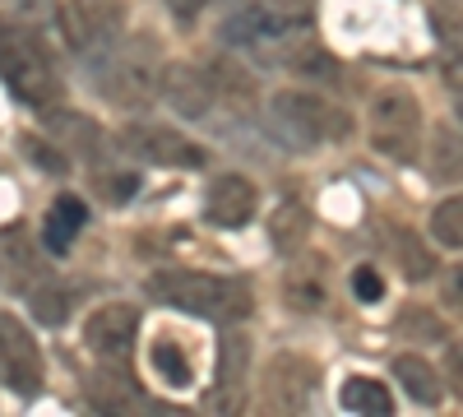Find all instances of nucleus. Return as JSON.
I'll use <instances>...</instances> for the list:
<instances>
[{
  "label": "nucleus",
  "instance_id": "f257e3e1",
  "mask_svg": "<svg viewBox=\"0 0 463 417\" xmlns=\"http://www.w3.org/2000/svg\"><path fill=\"white\" fill-rule=\"evenodd\" d=\"M222 43L264 70H292V74L338 70L320 47L316 0H241L222 19Z\"/></svg>",
  "mask_w": 463,
  "mask_h": 417
},
{
  "label": "nucleus",
  "instance_id": "f03ea898",
  "mask_svg": "<svg viewBox=\"0 0 463 417\" xmlns=\"http://www.w3.org/2000/svg\"><path fill=\"white\" fill-rule=\"evenodd\" d=\"M148 297L158 307L185 311L195 320H213V325H237L250 316L255 297L246 279H227V274H200V270H158L148 274Z\"/></svg>",
  "mask_w": 463,
  "mask_h": 417
},
{
  "label": "nucleus",
  "instance_id": "7ed1b4c3",
  "mask_svg": "<svg viewBox=\"0 0 463 417\" xmlns=\"http://www.w3.org/2000/svg\"><path fill=\"white\" fill-rule=\"evenodd\" d=\"M269 121H274V135L297 148V154H311V148L325 144H343L353 135V117L343 107H334L329 98L311 93V89H279L269 98Z\"/></svg>",
  "mask_w": 463,
  "mask_h": 417
},
{
  "label": "nucleus",
  "instance_id": "20e7f679",
  "mask_svg": "<svg viewBox=\"0 0 463 417\" xmlns=\"http://www.w3.org/2000/svg\"><path fill=\"white\" fill-rule=\"evenodd\" d=\"M0 80L28 107H52L61 98V74L52 65L47 43L28 24L0 14Z\"/></svg>",
  "mask_w": 463,
  "mask_h": 417
},
{
  "label": "nucleus",
  "instance_id": "39448f33",
  "mask_svg": "<svg viewBox=\"0 0 463 417\" xmlns=\"http://www.w3.org/2000/svg\"><path fill=\"white\" fill-rule=\"evenodd\" d=\"M102 61V93L107 102L126 107V111H144L153 98H158V84H163V47L153 33H139V37H121L111 52L98 56Z\"/></svg>",
  "mask_w": 463,
  "mask_h": 417
},
{
  "label": "nucleus",
  "instance_id": "423d86ee",
  "mask_svg": "<svg viewBox=\"0 0 463 417\" xmlns=\"http://www.w3.org/2000/svg\"><path fill=\"white\" fill-rule=\"evenodd\" d=\"M366 139L380 158L390 163H417L421 158V144H427V121H421V102L412 89L403 84H384L371 93L366 107Z\"/></svg>",
  "mask_w": 463,
  "mask_h": 417
},
{
  "label": "nucleus",
  "instance_id": "0eeeda50",
  "mask_svg": "<svg viewBox=\"0 0 463 417\" xmlns=\"http://www.w3.org/2000/svg\"><path fill=\"white\" fill-rule=\"evenodd\" d=\"M61 28L74 52L98 61L126 37V0H65Z\"/></svg>",
  "mask_w": 463,
  "mask_h": 417
},
{
  "label": "nucleus",
  "instance_id": "6e6552de",
  "mask_svg": "<svg viewBox=\"0 0 463 417\" xmlns=\"http://www.w3.org/2000/svg\"><path fill=\"white\" fill-rule=\"evenodd\" d=\"M227 93H237L232 74H213V70L185 65V61H167V65H163L158 98H167V107L181 111V117H190V121H204Z\"/></svg>",
  "mask_w": 463,
  "mask_h": 417
},
{
  "label": "nucleus",
  "instance_id": "1a4fd4ad",
  "mask_svg": "<svg viewBox=\"0 0 463 417\" xmlns=\"http://www.w3.org/2000/svg\"><path fill=\"white\" fill-rule=\"evenodd\" d=\"M121 148L144 163L158 167H181V172H200L209 163V148L195 144L190 135H181L176 126H158V121H130L121 130Z\"/></svg>",
  "mask_w": 463,
  "mask_h": 417
},
{
  "label": "nucleus",
  "instance_id": "9d476101",
  "mask_svg": "<svg viewBox=\"0 0 463 417\" xmlns=\"http://www.w3.org/2000/svg\"><path fill=\"white\" fill-rule=\"evenodd\" d=\"M320 394V366L301 353H279L269 357L260 375V403L279 412H306Z\"/></svg>",
  "mask_w": 463,
  "mask_h": 417
},
{
  "label": "nucleus",
  "instance_id": "9b49d317",
  "mask_svg": "<svg viewBox=\"0 0 463 417\" xmlns=\"http://www.w3.org/2000/svg\"><path fill=\"white\" fill-rule=\"evenodd\" d=\"M43 348H37V338L28 325H19V316L0 311V385L33 399L37 390H43Z\"/></svg>",
  "mask_w": 463,
  "mask_h": 417
},
{
  "label": "nucleus",
  "instance_id": "f8f14e48",
  "mask_svg": "<svg viewBox=\"0 0 463 417\" xmlns=\"http://www.w3.org/2000/svg\"><path fill=\"white\" fill-rule=\"evenodd\" d=\"M135 334H139V311L130 301H107L84 320V348L102 366H126L135 353Z\"/></svg>",
  "mask_w": 463,
  "mask_h": 417
},
{
  "label": "nucleus",
  "instance_id": "ddd939ff",
  "mask_svg": "<svg viewBox=\"0 0 463 417\" xmlns=\"http://www.w3.org/2000/svg\"><path fill=\"white\" fill-rule=\"evenodd\" d=\"M246 371H250V338L246 334H222L218 344V381L204 390L209 412H241L246 403Z\"/></svg>",
  "mask_w": 463,
  "mask_h": 417
},
{
  "label": "nucleus",
  "instance_id": "4468645a",
  "mask_svg": "<svg viewBox=\"0 0 463 417\" xmlns=\"http://www.w3.org/2000/svg\"><path fill=\"white\" fill-rule=\"evenodd\" d=\"M260 213V185L241 172H222L209 181V195H204V218L213 227H227V232H237L246 227L250 218Z\"/></svg>",
  "mask_w": 463,
  "mask_h": 417
},
{
  "label": "nucleus",
  "instance_id": "2eb2a0df",
  "mask_svg": "<svg viewBox=\"0 0 463 417\" xmlns=\"http://www.w3.org/2000/svg\"><path fill=\"white\" fill-rule=\"evenodd\" d=\"M283 297H288V307L301 311V316L325 311V301H329V264H325V255L292 260L288 274H283Z\"/></svg>",
  "mask_w": 463,
  "mask_h": 417
},
{
  "label": "nucleus",
  "instance_id": "dca6fc26",
  "mask_svg": "<svg viewBox=\"0 0 463 417\" xmlns=\"http://www.w3.org/2000/svg\"><path fill=\"white\" fill-rule=\"evenodd\" d=\"M394 375H399V385H403V394L412 399V403H421V408H436L440 399H445V375L421 357V353H399L394 357Z\"/></svg>",
  "mask_w": 463,
  "mask_h": 417
},
{
  "label": "nucleus",
  "instance_id": "f3484780",
  "mask_svg": "<svg viewBox=\"0 0 463 417\" xmlns=\"http://www.w3.org/2000/svg\"><path fill=\"white\" fill-rule=\"evenodd\" d=\"M84 223H89V209H84L80 195H56L52 209H47V218H43V242L61 255V251L74 246V237H80Z\"/></svg>",
  "mask_w": 463,
  "mask_h": 417
},
{
  "label": "nucleus",
  "instance_id": "a211bd4d",
  "mask_svg": "<svg viewBox=\"0 0 463 417\" xmlns=\"http://www.w3.org/2000/svg\"><path fill=\"white\" fill-rule=\"evenodd\" d=\"M338 403H343V412H362V417H390L394 412L390 385L371 381V375H347L338 390Z\"/></svg>",
  "mask_w": 463,
  "mask_h": 417
},
{
  "label": "nucleus",
  "instance_id": "6ab92c4d",
  "mask_svg": "<svg viewBox=\"0 0 463 417\" xmlns=\"http://www.w3.org/2000/svg\"><path fill=\"white\" fill-rule=\"evenodd\" d=\"M421 148H427V144H421ZM427 167H431L436 181H445V185H463V135H458L454 126H440V130L431 135Z\"/></svg>",
  "mask_w": 463,
  "mask_h": 417
},
{
  "label": "nucleus",
  "instance_id": "aec40b11",
  "mask_svg": "<svg viewBox=\"0 0 463 417\" xmlns=\"http://www.w3.org/2000/svg\"><path fill=\"white\" fill-rule=\"evenodd\" d=\"M269 242H274L283 255H297L306 242H311V213L301 204H283L274 218H269Z\"/></svg>",
  "mask_w": 463,
  "mask_h": 417
},
{
  "label": "nucleus",
  "instance_id": "412c9836",
  "mask_svg": "<svg viewBox=\"0 0 463 417\" xmlns=\"http://www.w3.org/2000/svg\"><path fill=\"white\" fill-rule=\"evenodd\" d=\"M148 357H153V371H158V375H163V381H167L172 390H185V385H190V375H195V366H190V357L181 353V344H176L172 334L153 338Z\"/></svg>",
  "mask_w": 463,
  "mask_h": 417
},
{
  "label": "nucleus",
  "instance_id": "4be33fe9",
  "mask_svg": "<svg viewBox=\"0 0 463 417\" xmlns=\"http://www.w3.org/2000/svg\"><path fill=\"white\" fill-rule=\"evenodd\" d=\"M440 74H445V89L463 98V24L449 19H440Z\"/></svg>",
  "mask_w": 463,
  "mask_h": 417
},
{
  "label": "nucleus",
  "instance_id": "5701e85b",
  "mask_svg": "<svg viewBox=\"0 0 463 417\" xmlns=\"http://www.w3.org/2000/svg\"><path fill=\"white\" fill-rule=\"evenodd\" d=\"M431 242L445 251H463V195H449L431 209Z\"/></svg>",
  "mask_w": 463,
  "mask_h": 417
},
{
  "label": "nucleus",
  "instance_id": "b1692460",
  "mask_svg": "<svg viewBox=\"0 0 463 417\" xmlns=\"http://www.w3.org/2000/svg\"><path fill=\"white\" fill-rule=\"evenodd\" d=\"M399 334H403V338H417V344H445V338H449L445 320L431 316V311H421V307H408V311L399 316Z\"/></svg>",
  "mask_w": 463,
  "mask_h": 417
},
{
  "label": "nucleus",
  "instance_id": "393cba45",
  "mask_svg": "<svg viewBox=\"0 0 463 417\" xmlns=\"http://www.w3.org/2000/svg\"><path fill=\"white\" fill-rule=\"evenodd\" d=\"M33 316L43 320V325H65V316H70V292L56 288V283L37 288V292H33Z\"/></svg>",
  "mask_w": 463,
  "mask_h": 417
},
{
  "label": "nucleus",
  "instance_id": "a878e982",
  "mask_svg": "<svg viewBox=\"0 0 463 417\" xmlns=\"http://www.w3.org/2000/svg\"><path fill=\"white\" fill-rule=\"evenodd\" d=\"M440 301H445V311L463 320V264H449L445 279H440Z\"/></svg>",
  "mask_w": 463,
  "mask_h": 417
},
{
  "label": "nucleus",
  "instance_id": "bb28decb",
  "mask_svg": "<svg viewBox=\"0 0 463 417\" xmlns=\"http://www.w3.org/2000/svg\"><path fill=\"white\" fill-rule=\"evenodd\" d=\"M353 288H357V297L366 301V307H371V301H380V297H384V283L375 279V270H371V264H362V270L353 274Z\"/></svg>",
  "mask_w": 463,
  "mask_h": 417
},
{
  "label": "nucleus",
  "instance_id": "cd10ccee",
  "mask_svg": "<svg viewBox=\"0 0 463 417\" xmlns=\"http://www.w3.org/2000/svg\"><path fill=\"white\" fill-rule=\"evenodd\" d=\"M445 375H449L454 394L463 399V344H454V348H449V357H445Z\"/></svg>",
  "mask_w": 463,
  "mask_h": 417
},
{
  "label": "nucleus",
  "instance_id": "c85d7f7f",
  "mask_svg": "<svg viewBox=\"0 0 463 417\" xmlns=\"http://www.w3.org/2000/svg\"><path fill=\"white\" fill-rule=\"evenodd\" d=\"M204 5H213V0H167V10H172L176 19H185V24L195 19V14H200Z\"/></svg>",
  "mask_w": 463,
  "mask_h": 417
},
{
  "label": "nucleus",
  "instance_id": "c756f323",
  "mask_svg": "<svg viewBox=\"0 0 463 417\" xmlns=\"http://www.w3.org/2000/svg\"><path fill=\"white\" fill-rule=\"evenodd\" d=\"M458 126H463V98H458Z\"/></svg>",
  "mask_w": 463,
  "mask_h": 417
}]
</instances>
